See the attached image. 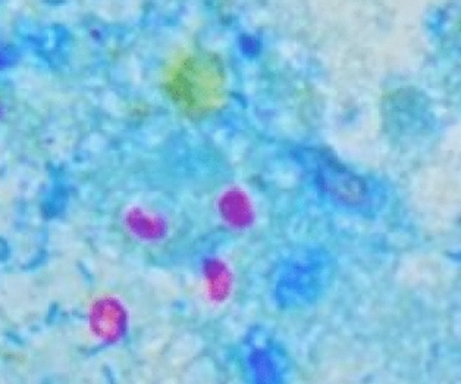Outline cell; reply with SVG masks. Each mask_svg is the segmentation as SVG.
Wrapping results in <instances>:
<instances>
[{
    "mask_svg": "<svg viewBox=\"0 0 461 384\" xmlns=\"http://www.w3.org/2000/svg\"><path fill=\"white\" fill-rule=\"evenodd\" d=\"M227 86L222 60L206 50L179 53L163 74L167 99L190 118L216 113L225 102Z\"/></svg>",
    "mask_w": 461,
    "mask_h": 384,
    "instance_id": "6da1fadb",
    "label": "cell"
}]
</instances>
